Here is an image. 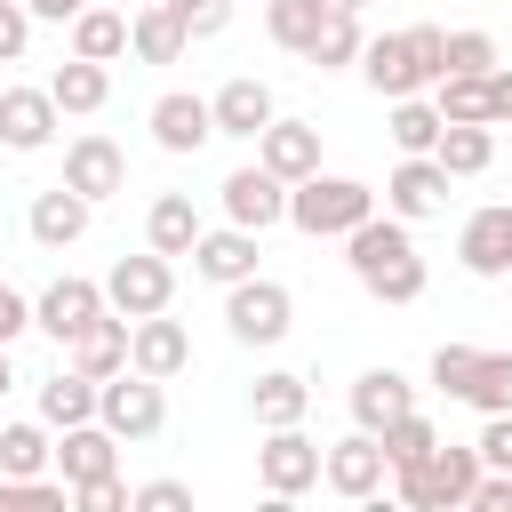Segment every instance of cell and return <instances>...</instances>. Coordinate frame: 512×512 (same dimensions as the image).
I'll list each match as a JSON object with an SVG mask.
<instances>
[{"label":"cell","mask_w":512,"mask_h":512,"mask_svg":"<svg viewBox=\"0 0 512 512\" xmlns=\"http://www.w3.org/2000/svg\"><path fill=\"white\" fill-rule=\"evenodd\" d=\"M184 504H192L184 480H144V488H136V512H184Z\"/></svg>","instance_id":"cell-47"},{"label":"cell","mask_w":512,"mask_h":512,"mask_svg":"<svg viewBox=\"0 0 512 512\" xmlns=\"http://www.w3.org/2000/svg\"><path fill=\"white\" fill-rule=\"evenodd\" d=\"M24 328H32V296H16V288L0 280V344H16Z\"/></svg>","instance_id":"cell-48"},{"label":"cell","mask_w":512,"mask_h":512,"mask_svg":"<svg viewBox=\"0 0 512 512\" xmlns=\"http://www.w3.org/2000/svg\"><path fill=\"white\" fill-rule=\"evenodd\" d=\"M360 48H368V40H360V8H344V0H336L304 64H320V72H344V64H360Z\"/></svg>","instance_id":"cell-33"},{"label":"cell","mask_w":512,"mask_h":512,"mask_svg":"<svg viewBox=\"0 0 512 512\" xmlns=\"http://www.w3.org/2000/svg\"><path fill=\"white\" fill-rule=\"evenodd\" d=\"M216 200H224V224H248V232H272V224H288V184L256 160V168H232L224 184H216Z\"/></svg>","instance_id":"cell-11"},{"label":"cell","mask_w":512,"mask_h":512,"mask_svg":"<svg viewBox=\"0 0 512 512\" xmlns=\"http://www.w3.org/2000/svg\"><path fill=\"white\" fill-rule=\"evenodd\" d=\"M184 48H192V32H184V16L168 0H144L128 16V56L136 64H184Z\"/></svg>","instance_id":"cell-22"},{"label":"cell","mask_w":512,"mask_h":512,"mask_svg":"<svg viewBox=\"0 0 512 512\" xmlns=\"http://www.w3.org/2000/svg\"><path fill=\"white\" fill-rule=\"evenodd\" d=\"M360 80H368L384 104H400V96H424V88H432V72L416 64L408 32H384V40H368V48H360Z\"/></svg>","instance_id":"cell-14"},{"label":"cell","mask_w":512,"mask_h":512,"mask_svg":"<svg viewBox=\"0 0 512 512\" xmlns=\"http://www.w3.org/2000/svg\"><path fill=\"white\" fill-rule=\"evenodd\" d=\"M128 328H136L128 312H104V320H88V328L64 344V360H72L80 376H96V384H104V376H120V368H128Z\"/></svg>","instance_id":"cell-24"},{"label":"cell","mask_w":512,"mask_h":512,"mask_svg":"<svg viewBox=\"0 0 512 512\" xmlns=\"http://www.w3.org/2000/svg\"><path fill=\"white\" fill-rule=\"evenodd\" d=\"M376 216V184H360V176H304V184H288V224L304 232V240H344L352 224H368Z\"/></svg>","instance_id":"cell-2"},{"label":"cell","mask_w":512,"mask_h":512,"mask_svg":"<svg viewBox=\"0 0 512 512\" xmlns=\"http://www.w3.org/2000/svg\"><path fill=\"white\" fill-rule=\"evenodd\" d=\"M64 184L88 192V200H112V192H128V152H120L104 128H80V136L64 144Z\"/></svg>","instance_id":"cell-13"},{"label":"cell","mask_w":512,"mask_h":512,"mask_svg":"<svg viewBox=\"0 0 512 512\" xmlns=\"http://www.w3.org/2000/svg\"><path fill=\"white\" fill-rule=\"evenodd\" d=\"M376 440H384V464H392V472H400V464H424V456L440 448V432H432V416H424V408L392 416V424H384Z\"/></svg>","instance_id":"cell-34"},{"label":"cell","mask_w":512,"mask_h":512,"mask_svg":"<svg viewBox=\"0 0 512 512\" xmlns=\"http://www.w3.org/2000/svg\"><path fill=\"white\" fill-rule=\"evenodd\" d=\"M320 480H328L344 504H368V496H384V480H392V464H384V440L352 424L344 440H328V456H320Z\"/></svg>","instance_id":"cell-7"},{"label":"cell","mask_w":512,"mask_h":512,"mask_svg":"<svg viewBox=\"0 0 512 512\" xmlns=\"http://www.w3.org/2000/svg\"><path fill=\"white\" fill-rule=\"evenodd\" d=\"M96 392H104V384H96V376H80V368L64 360V368H56L48 384H40V424H48V432L96 424Z\"/></svg>","instance_id":"cell-26"},{"label":"cell","mask_w":512,"mask_h":512,"mask_svg":"<svg viewBox=\"0 0 512 512\" xmlns=\"http://www.w3.org/2000/svg\"><path fill=\"white\" fill-rule=\"evenodd\" d=\"M128 368H144V376H184L192 368V336H184V320H168V312H144L136 328H128Z\"/></svg>","instance_id":"cell-17"},{"label":"cell","mask_w":512,"mask_h":512,"mask_svg":"<svg viewBox=\"0 0 512 512\" xmlns=\"http://www.w3.org/2000/svg\"><path fill=\"white\" fill-rule=\"evenodd\" d=\"M344 8H368V0H344Z\"/></svg>","instance_id":"cell-52"},{"label":"cell","mask_w":512,"mask_h":512,"mask_svg":"<svg viewBox=\"0 0 512 512\" xmlns=\"http://www.w3.org/2000/svg\"><path fill=\"white\" fill-rule=\"evenodd\" d=\"M88 216H96V200H88V192H72V184H48V192L32 200V216H24V232H32L40 248H72V240L88 232Z\"/></svg>","instance_id":"cell-23"},{"label":"cell","mask_w":512,"mask_h":512,"mask_svg":"<svg viewBox=\"0 0 512 512\" xmlns=\"http://www.w3.org/2000/svg\"><path fill=\"white\" fill-rule=\"evenodd\" d=\"M168 8L184 16V32H192V40H216V32L232 24V0H168Z\"/></svg>","instance_id":"cell-43"},{"label":"cell","mask_w":512,"mask_h":512,"mask_svg":"<svg viewBox=\"0 0 512 512\" xmlns=\"http://www.w3.org/2000/svg\"><path fill=\"white\" fill-rule=\"evenodd\" d=\"M24 8H32V16H40V24H72V16H80V8H88V0H24Z\"/></svg>","instance_id":"cell-50"},{"label":"cell","mask_w":512,"mask_h":512,"mask_svg":"<svg viewBox=\"0 0 512 512\" xmlns=\"http://www.w3.org/2000/svg\"><path fill=\"white\" fill-rule=\"evenodd\" d=\"M72 504H80V512H128V504H136V488L112 472V480H88V488H72Z\"/></svg>","instance_id":"cell-46"},{"label":"cell","mask_w":512,"mask_h":512,"mask_svg":"<svg viewBox=\"0 0 512 512\" xmlns=\"http://www.w3.org/2000/svg\"><path fill=\"white\" fill-rule=\"evenodd\" d=\"M120 448H128V440H120L112 424H72V432L56 440V472H64L72 488H88V480H112V472H120Z\"/></svg>","instance_id":"cell-19"},{"label":"cell","mask_w":512,"mask_h":512,"mask_svg":"<svg viewBox=\"0 0 512 512\" xmlns=\"http://www.w3.org/2000/svg\"><path fill=\"white\" fill-rule=\"evenodd\" d=\"M472 360H480V344H440V352H432V384H440L448 400H464V384H472Z\"/></svg>","instance_id":"cell-40"},{"label":"cell","mask_w":512,"mask_h":512,"mask_svg":"<svg viewBox=\"0 0 512 512\" xmlns=\"http://www.w3.org/2000/svg\"><path fill=\"white\" fill-rule=\"evenodd\" d=\"M48 96H56L64 112H80V120H88V112H104V104H112V72H104V64H88V56H64V64L48 72Z\"/></svg>","instance_id":"cell-29"},{"label":"cell","mask_w":512,"mask_h":512,"mask_svg":"<svg viewBox=\"0 0 512 512\" xmlns=\"http://www.w3.org/2000/svg\"><path fill=\"white\" fill-rule=\"evenodd\" d=\"M344 264H352V280L376 296V304H416L424 296V256H416V240H408V224L384 208V216H368V224H352L344 232Z\"/></svg>","instance_id":"cell-1"},{"label":"cell","mask_w":512,"mask_h":512,"mask_svg":"<svg viewBox=\"0 0 512 512\" xmlns=\"http://www.w3.org/2000/svg\"><path fill=\"white\" fill-rule=\"evenodd\" d=\"M328 8H336V0H264V32H272L288 56H312V40H320Z\"/></svg>","instance_id":"cell-32"},{"label":"cell","mask_w":512,"mask_h":512,"mask_svg":"<svg viewBox=\"0 0 512 512\" xmlns=\"http://www.w3.org/2000/svg\"><path fill=\"white\" fill-rule=\"evenodd\" d=\"M416 408V384L400 376V368H360L352 376V424L360 432H384L392 416H408Z\"/></svg>","instance_id":"cell-25"},{"label":"cell","mask_w":512,"mask_h":512,"mask_svg":"<svg viewBox=\"0 0 512 512\" xmlns=\"http://www.w3.org/2000/svg\"><path fill=\"white\" fill-rule=\"evenodd\" d=\"M248 408H256L264 432H272V424H304V416H312V384H304L296 368H264V376L248 384Z\"/></svg>","instance_id":"cell-28"},{"label":"cell","mask_w":512,"mask_h":512,"mask_svg":"<svg viewBox=\"0 0 512 512\" xmlns=\"http://www.w3.org/2000/svg\"><path fill=\"white\" fill-rule=\"evenodd\" d=\"M56 456L48 424H0V472H40Z\"/></svg>","instance_id":"cell-39"},{"label":"cell","mask_w":512,"mask_h":512,"mask_svg":"<svg viewBox=\"0 0 512 512\" xmlns=\"http://www.w3.org/2000/svg\"><path fill=\"white\" fill-rule=\"evenodd\" d=\"M408 48H416V64L432 72V88L448 80V32L440 24H408Z\"/></svg>","instance_id":"cell-45"},{"label":"cell","mask_w":512,"mask_h":512,"mask_svg":"<svg viewBox=\"0 0 512 512\" xmlns=\"http://www.w3.org/2000/svg\"><path fill=\"white\" fill-rule=\"evenodd\" d=\"M112 304H104V280H80V272H64V280H48L40 296H32V328L40 336H56V344H72L88 320H104Z\"/></svg>","instance_id":"cell-9"},{"label":"cell","mask_w":512,"mask_h":512,"mask_svg":"<svg viewBox=\"0 0 512 512\" xmlns=\"http://www.w3.org/2000/svg\"><path fill=\"white\" fill-rule=\"evenodd\" d=\"M16 392V360H8V344H0V400Z\"/></svg>","instance_id":"cell-51"},{"label":"cell","mask_w":512,"mask_h":512,"mask_svg":"<svg viewBox=\"0 0 512 512\" xmlns=\"http://www.w3.org/2000/svg\"><path fill=\"white\" fill-rule=\"evenodd\" d=\"M32 24H40V16H32L24 0H0V64H16V56L32 48Z\"/></svg>","instance_id":"cell-44"},{"label":"cell","mask_w":512,"mask_h":512,"mask_svg":"<svg viewBox=\"0 0 512 512\" xmlns=\"http://www.w3.org/2000/svg\"><path fill=\"white\" fill-rule=\"evenodd\" d=\"M488 112H496V120H512V64H496V72H488Z\"/></svg>","instance_id":"cell-49"},{"label":"cell","mask_w":512,"mask_h":512,"mask_svg":"<svg viewBox=\"0 0 512 512\" xmlns=\"http://www.w3.org/2000/svg\"><path fill=\"white\" fill-rule=\"evenodd\" d=\"M480 448H456V440H440L424 464H400L392 472V496L408 504V512H456V504H472V488H480Z\"/></svg>","instance_id":"cell-3"},{"label":"cell","mask_w":512,"mask_h":512,"mask_svg":"<svg viewBox=\"0 0 512 512\" xmlns=\"http://www.w3.org/2000/svg\"><path fill=\"white\" fill-rule=\"evenodd\" d=\"M448 72H496V40L488 32H448Z\"/></svg>","instance_id":"cell-41"},{"label":"cell","mask_w":512,"mask_h":512,"mask_svg":"<svg viewBox=\"0 0 512 512\" xmlns=\"http://www.w3.org/2000/svg\"><path fill=\"white\" fill-rule=\"evenodd\" d=\"M456 264H464L472 280H504V272H512V200H488V208L464 216V232H456Z\"/></svg>","instance_id":"cell-12"},{"label":"cell","mask_w":512,"mask_h":512,"mask_svg":"<svg viewBox=\"0 0 512 512\" xmlns=\"http://www.w3.org/2000/svg\"><path fill=\"white\" fill-rule=\"evenodd\" d=\"M208 104H216V136H240V144H256V136H264L272 120H280V104H272V88H264L256 72L224 80V88H216Z\"/></svg>","instance_id":"cell-18"},{"label":"cell","mask_w":512,"mask_h":512,"mask_svg":"<svg viewBox=\"0 0 512 512\" xmlns=\"http://www.w3.org/2000/svg\"><path fill=\"white\" fill-rule=\"evenodd\" d=\"M448 168L432 160V152H400V168L384 176V208L400 216V224H424V216H440L448 208Z\"/></svg>","instance_id":"cell-10"},{"label":"cell","mask_w":512,"mask_h":512,"mask_svg":"<svg viewBox=\"0 0 512 512\" xmlns=\"http://www.w3.org/2000/svg\"><path fill=\"white\" fill-rule=\"evenodd\" d=\"M432 160H440L448 176H488V160H496V128H488V120H448L440 144H432Z\"/></svg>","instance_id":"cell-30"},{"label":"cell","mask_w":512,"mask_h":512,"mask_svg":"<svg viewBox=\"0 0 512 512\" xmlns=\"http://www.w3.org/2000/svg\"><path fill=\"white\" fill-rule=\"evenodd\" d=\"M472 448H480V464H488V472H512V408L480 416V440H472Z\"/></svg>","instance_id":"cell-42"},{"label":"cell","mask_w":512,"mask_h":512,"mask_svg":"<svg viewBox=\"0 0 512 512\" xmlns=\"http://www.w3.org/2000/svg\"><path fill=\"white\" fill-rule=\"evenodd\" d=\"M72 56H88V64H120V56H128V16L88 0V8L72 16Z\"/></svg>","instance_id":"cell-31"},{"label":"cell","mask_w":512,"mask_h":512,"mask_svg":"<svg viewBox=\"0 0 512 512\" xmlns=\"http://www.w3.org/2000/svg\"><path fill=\"white\" fill-rule=\"evenodd\" d=\"M464 408H480V416H496V408H512V352H480V360H472V384H464Z\"/></svg>","instance_id":"cell-38"},{"label":"cell","mask_w":512,"mask_h":512,"mask_svg":"<svg viewBox=\"0 0 512 512\" xmlns=\"http://www.w3.org/2000/svg\"><path fill=\"white\" fill-rule=\"evenodd\" d=\"M168 296H176V264H168L160 248H144V256H120V264L104 272V304H112V312H128V320H144V312H168Z\"/></svg>","instance_id":"cell-8"},{"label":"cell","mask_w":512,"mask_h":512,"mask_svg":"<svg viewBox=\"0 0 512 512\" xmlns=\"http://www.w3.org/2000/svg\"><path fill=\"white\" fill-rule=\"evenodd\" d=\"M432 104H440V120H488V128H496V112H488V72H448V80L432 88Z\"/></svg>","instance_id":"cell-36"},{"label":"cell","mask_w":512,"mask_h":512,"mask_svg":"<svg viewBox=\"0 0 512 512\" xmlns=\"http://www.w3.org/2000/svg\"><path fill=\"white\" fill-rule=\"evenodd\" d=\"M200 232H208V224H200L192 192H160V200L144 208V248H160V256H192Z\"/></svg>","instance_id":"cell-27"},{"label":"cell","mask_w":512,"mask_h":512,"mask_svg":"<svg viewBox=\"0 0 512 512\" xmlns=\"http://www.w3.org/2000/svg\"><path fill=\"white\" fill-rule=\"evenodd\" d=\"M224 328H232V344H280V336L296 328V296H288L280 280L248 272V280L224 288Z\"/></svg>","instance_id":"cell-4"},{"label":"cell","mask_w":512,"mask_h":512,"mask_svg":"<svg viewBox=\"0 0 512 512\" xmlns=\"http://www.w3.org/2000/svg\"><path fill=\"white\" fill-rule=\"evenodd\" d=\"M256 256H264V232H248V224H216V232H200V240H192V272H200V280H216V288L248 280V272H256Z\"/></svg>","instance_id":"cell-16"},{"label":"cell","mask_w":512,"mask_h":512,"mask_svg":"<svg viewBox=\"0 0 512 512\" xmlns=\"http://www.w3.org/2000/svg\"><path fill=\"white\" fill-rule=\"evenodd\" d=\"M144 120H152V144H160V152H176V160H184V152H200V144L216 136V104H208V96H192V88H168Z\"/></svg>","instance_id":"cell-15"},{"label":"cell","mask_w":512,"mask_h":512,"mask_svg":"<svg viewBox=\"0 0 512 512\" xmlns=\"http://www.w3.org/2000/svg\"><path fill=\"white\" fill-rule=\"evenodd\" d=\"M72 480H40V472H0V512H64Z\"/></svg>","instance_id":"cell-35"},{"label":"cell","mask_w":512,"mask_h":512,"mask_svg":"<svg viewBox=\"0 0 512 512\" xmlns=\"http://www.w3.org/2000/svg\"><path fill=\"white\" fill-rule=\"evenodd\" d=\"M320 440L304 432V424H272L264 432V448H256V480H264V496H304V488H320Z\"/></svg>","instance_id":"cell-6"},{"label":"cell","mask_w":512,"mask_h":512,"mask_svg":"<svg viewBox=\"0 0 512 512\" xmlns=\"http://www.w3.org/2000/svg\"><path fill=\"white\" fill-rule=\"evenodd\" d=\"M96 424H112L120 440H160V424H168V392H160V376H144V368L104 376V392H96Z\"/></svg>","instance_id":"cell-5"},{"label":"cell","mask_w":512,"mask_h":512,"mask_svg":"<svg viewBox=\"0 0 512 512\" xmlns=\"http://www.w3.org/2000/svg\"><path fill=\"white\" fill-rule=\"evenodd\" d=\"M56 120H64V104L48 88H0V144L8 152H40L56 136Z\"/></svg>","instance_id":"cell-20"},{"label":"cell","mask_w":512,"mask_h":512,"mask_svg":"<svg viewBox=\"0 0 512 512\" xmlns=\"http://www.w3.org/2000/svg\"><path fill=\"white\" fill-rule=\"evenodd\" d=\"M256 160H264L280 184H304V176H320V128H312V120H272V128L256 136Z\"/></svg>","instance_id":"cell-21"},{"label":"cell","mask_w":512,"mask_h":512,"mask_svg":"<svg viewBox=\"0 0 512 512\" xmlns=\"http://www.w3.org/2000/svg\"><path fill=\"white\" fill-rule=\"evenodd\" d=\"M384 128H392V144H400V152H432L448 120H440V104H424V96H400Z\"/></svg>","instance_id":"cell-37"}]
</instances>
